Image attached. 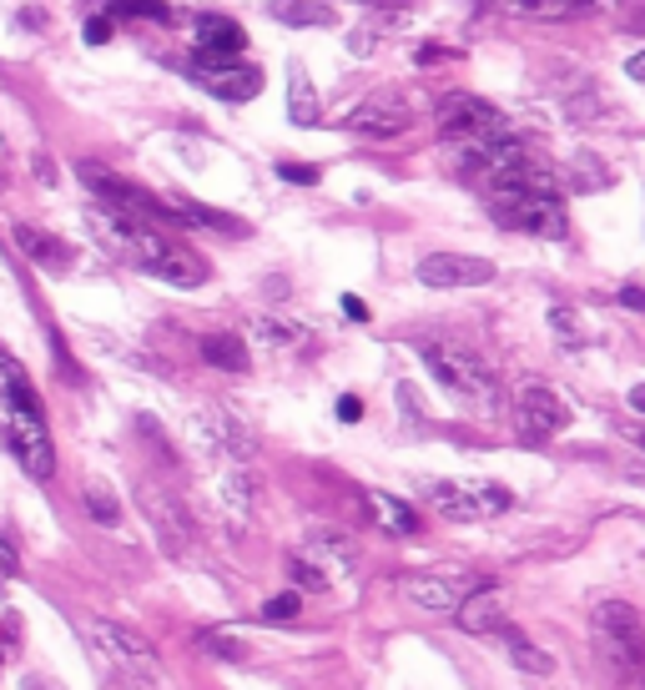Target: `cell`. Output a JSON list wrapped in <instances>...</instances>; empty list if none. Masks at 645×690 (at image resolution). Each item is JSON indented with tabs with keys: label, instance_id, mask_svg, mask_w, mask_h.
<instances>
[{
	"label": "cell",
	"instance_id": "cell-37",
	"mask_svg": "<svg viewBox=\"0 0 645 690\" xmlns=\"http://www.w3.org/2000/svg\"><path fill=\"white\" fill-rule=\"evenodd\" d=\"M348 46H354V56H369L373 51V31H354V40H348Z\"/></svg>",
	"mask_w": 645,
	"mask_h": 690
},
{
	"label": "cell",
	"instance_id": "cell-28",
	"mask_svg": "<svg viewBox=\"0 0 645 690\" xmlns=\"http://www.w3.org/2000/svg\"><path fill=\"white\" fill-rule=\"evenodd\" d=\"M81 504H86V514H92L96 524H106V530H117V524H121V504H117V495H111L106 484H86Z\"/></svg>",
	"mask_w": 645,
	"mask_h": 690
},
{
	"label": "cell",
	"instance_id": "cell-41",
	"mask_svg": "<svg viewBox=\"0 0 645 690\" xmlns=\"http://www.w3.org/2000/svg\"><path fill=\"white\" fill-rule=\"evenodd\" d=\"M631 408H635V414H645V383H635V389H631Z\"/></svg>",
	"mask_w": 645,
	"mask_h": 690
},
{
	"label": "cell",
	"instance_id": "cell-35",
	"mask_svg": "<svg viewBox=\"0 0 645 690\" xmlns=\"http://www.w3.org/2000/svg\"><path fill=\"white\" fill-rule=\"evenodd\" d=\"M338 308H343L348 318H354V323H369V308H363V298H354V293H343Z\"/></svg>",
	"mask_w": 645,
	"mask_h": 690
},
{
	"label": "cell",
	"instance_id": "cell-23",
	"mask_svg": "<svg viewBox=\"0 0 645 690\" xmlns=\"http://www.w3.org/2000/svg\"><path fill=\"white\" fill-rule=\"evenodd\" d=\"M267 15L277 26H333L338 15L323 0H267Z\"/></svg>",
	"mask_w": 645,
	"mask_h": 690
},
{
	"label": "cell",
	"instance_id": "cell-31",
	"mask_svg": "<svg viewBox=\"0 0 645 690\" xmlns=\"http://www.w3.org/2000/svg\"><path fill=\"white\" fill-rule=\"evenodd\" d=\"M298 610H303V599H298V595H277V599H267L263 610H258V620H263V626H288Z\"/></svg>",
	"mask_w": 645,
	"mask_h": 690
},
{
	"label": "cell",
	"instance_id": "cell-24",
	"mask_svg": "<svg viewBox=\"0 0 645 690\" xmlns=\"http://www.w3.org/2000/svg\"><path fill=\"white\" fill-rule=\"evenodd\" d=\"M167 207H171L177 222H198V227H212V233H232V237L248 233L238 217H227V212H217V207H202V202H192V197H171Z\"/></svg>",
	"mask_w": 645,
	"mask_h": 690
},
{
	"label": "cell",
	"instance_id": "cell-3",
	"mask_svg": "<svg viewBox=\"0 0 645 690\" xmlns=\"http://www.w3.org/2000/svg\"><path fill=\"white\" fill-rule=\"evenodd\" d=\"M76 630H81V640H86L92 661L101 665L111 680H121L127 690H167L157 651H152L136 630L117 626V620H76Z\"/></svg>",
	"mask_w": 645,
	"mask_h": 690
},
{
	"label": "cell",
	"instance_id": "cell-44",
	"mask_svg": "<svg viewBox=\"0 0 645 690\" xmlns=\"http://www.w3.org/2000/svg\"><path fill=\"white\" fill-rule=\"evenodd\" d=\"M369 5H394V0H369Z\"/></svg>",
	"mask_w": 645,
	"mask_h": 690
},
{
	"label": "cell",
	"instance_id": "cell-6",
	"mask_svg": "<svg viewBox=\"0 0 645 690\" xmlns=\"http://www.w3.org/2000/svg\"><path fill=\"white\" fill-rule=\"evenodd\" d=\"M590 635H595V651L606 655L610 670H620V676H645V626L631 605L606 599V605L590 615Z\"/></svg>",
	"mask_w": 645,
	"mask_h": 690
},
{
	"label": "cell",
	"instance_id": "cell-9",
	"mask_svg": "<svg viewBox=\"0 0 645 690\" xmlns=\"http://www.w3.org/2000/svg\"><path fill=\"white\" fill-rule=\"evenodd\" d=\"M510 121H504L500 106H489L485 96H444L439 106V136L449 146H475V142H489V136H504Z\"/></svg>",
	"mask_w": 645,
	"mask_h": 690
},
{
	"label": "cell",
	"instance_id": "cell-17",
	"mask_svg": "<svg viewBox=\"0 0 645 690\" xmlns=\"http://www.w3.org/2000/svg\"><path fill=\"white\" fill-rule=\"evenodd\" d=\"M15 248L26 252L36 267H46V273H67L71 267V248L61 242V237H51V233H40V227H26V222H15Z\"/></svg>",
	"mask_w": 645,
	"mask_h": 690
},
{
	"label": "cell",
	"instance_id": "cell-30",
	"mask_svg": "<svg viewBox=\"0 0 645 690\" xmlns=\"http://www.w3.org/2000/svg\"><path fill=\"white\" fill-rule=\"evenodd\" d=\"M202 651H212L217 661H248V645L227 630H202Z\"/></svg>",
	"mask_w": 645,
	"mask_h": 690
},
{
	"label": "cell",
	"instance_id": "cell-14",
	"mask_svg": "<svg viewBox=\"0 0 645 690\" xmlns=\"http://www.w3.org/2000/svg\"><path fill=\"white\" fill-rule=\"evenodd\" d=\"M408 106L404 102H394V96H369V102L363 106H354V111H348V121H343V127L348 131H358V136H404L408 131Z\"/></svg>",
	"mask_w": 645,
	"mask_h": 690
},
{
	"label": "cell",
	"instance_id": "cell-32",
	"mask_svg": "<svg viewBox=\"0 0 645 690\" xmlns=\"http://www.w3.org/2000/svg\"><path fill=\"white\" fill-rule=\"evenodd\" d=\"M277 177H283V182H298V187H313L318 182V167H303V162H283V167H277Z\"/></svg>",
	"mask_w": 645,
	"mask_h": 690
},
{
	"label": "cell",
	"instance_id": "cell-43",
	"mask_svg": "<svg viewBox=\"0 0 645 690\" xmlns=\"http://www.w3.org/2000/svg\"><path fill=\"white\" fill-rule=\"evenodd\" d=\"M631 439H635V443H641V449H645V429H631Z\"/></svg>",
	"mask_w": 645,
	"mask_h": 690
},
{
	"label": "cell",
	"instance_id": "cell-26",
	"mask_svg": "<svg viewBox=\"0 0 645 690\" xmlns=\"http://www.w3.org/2000/svg\"><path fill=\"white\" fill-rule=\"evenodd\" d=\"M252 338H263L267 348H298V343L308 338V328L298 323H283V318H252Z\"/></svg>",
	"mask_w": 645,
	"mask_h": 690
},
{
	"label": "cell",
	"instance_id": "cell-12",
	"mask_svg": "<svg viewBox=\"0 0 645 690\" xmlns=\"http://www.w3.org/2000/svg\"><path fill=\"white\" fill-rule=\"evenodd\" d=\"M198 439L207 443L212 454H227V459H238V464H248V459L258 454V433H252L232 408H202Z\"/></svg>",
	"mask_w": 645,
	"mask_h": 690
},
{
	"label": "cell",
	"instance_id": "cell-42",
	"mask_svg": "<svg viewBox=\"0 0 645 690\" xmlns=\"http://www.w3.org/2000/svg\"><path fill=\"white\" fill-rule=\"evenodd\" d=\"M0 615H5V570H0Z\"/></svg>",
	"mask_w": 645,
	"mask_h": 690
},
{
	"label": "cell",
	"instance_id": "cell-36",
	"mask_svg": "<svg viewBox=\"0 0 645 690\" xmlns=\"http://www.w3.org/2000/svg\"><path fill=\"white\" fill-rule=\"evenodd\" d=\"M620 302L635 308V313H645V287H620Z\"/></svg>",
	"mask_w": 645,
	"mask_h": 690
},
{
	"label": "cell",
	"instance_id": "cell-10",
	"mask_svg": "<svg viewBox=\"0 0 645 690\" xmlns=\"http://www.w3.org/2000/svg\"><path fill=\"white\" fill-rule=\"evenodd\" d=\"M187 76L198 81L202 92H212L217 102H252L263 92V66L248 61H217V56H192L187 61Z\"/></svg>",
	"mask_w": 645,
	"mask_h": 690
},
{
	"label": "cell",
	"instance_id": "cell-20",
	"mask_svg": "<svg viewBox=\"0 0 645 690\" xmlns=\"http://www.w3.org/2000/svg\"><path fill=\"white\" fill-rule=\"evenodd\" d=\"M504 15H529V21H565V15L590 11L595 0H485Z\"/></svg>",
	"mask_w": 645,
	"mask_h": 690
},
{
	"label": "cell",
	"instance_id": "cell-18",
	"mask_svg": "<svg viewBox=\"0 0 645 690\" xmlns=\"http://www.w3.org/2000/svg\"><path fill=\"white\" fill-rule=\"evenodd\" d=\"M363 504H369V520L379 524L383 534H398V539H404V534H414V530H419V514H414V509H408L398 495H383V489H369V495H363Z\"/></svg>",
	"mask_w": 645,
	"mask_h": 690
},
{
	"label": "cell",
	"instance_id": "cell-1",
	"mask_svg": "<svg viewBox=\"0 0 645 690\" xmlns=\"http://www.w3.org/2000/svg\"><path fill=\"white\" fill-rule=\"evenodd\" d=\"M479 192H485V207L500 227H514V233H529V237H565L570 233L565 202H560V182H554V171L545 167L535 152H525L519 162L494 171L489 182H479Z\"/></svg>",
	"mask_w": 645,
	"mask_h": 690
},
{
	"label": "cell",
	"instance_id": "cell-5",
	"mask_svg": "<svg viewBox=\"0 0 645 690\" xmlns=\"http://www.w3.org/2000/svg\"><path fill=\"white\" fill-rule=\"evenodd\" d=\"M423 499L449 524H485L514 509V495L494 479H429L423 484Z\"/></svg>",
	"mask_w": 645,
	"mask_h": 690
},
{
	"label": "cell",
	"instance_id": "cell-38",
	"mask_svg": "<svg viewBox=\"0 0 645 690\" xmlns=\"http://www.w3.org/2000/svg\"><path fill=\"white\" fill-rule=\"evenodd\" d=\"M21 690H67V686H56V680H46V676H26Z\"/></svg>",
	"mask_w": 645,
	"mask_h": 690
},
{
	"label": "cell",
	"instance_id": "cell-29",
	"mask_svg": "<svg viewBox=\"0 0 645 690\" xmlns=\"http://www.w3.org/2000/svg\"><path fill=\"white\" fill-rule=\"evenodd\" d=\"M550 328H554V338H560V348H585V318L575 313V308H550Z\"/></svg>",
	"mask_w": 645,
	"mask_h": 690
},
{
	"label": "cell",
	"instance_id": "cell-25",
	"mask_svg": "<svg viewBox=\"0 0 645 690\" xmlns=\"http://www.w3.org/2000/svg\"><path fill=\"white\" fill-rule=\"evenodd\" d=\"M202 358H207L212 368H223V373H248V364H252L238 333H207V338H202Z\"/></svg>",
	"mask_w": 645,
	"mask_h": 690
},
{
	"label": "cell",
	"instance_id": "cell-4",
	"mask_svg": "<svg viewBox=\"0 0 645 690\" xmlns=\"http://www.w3.org/2000/svg\"><path fill=\"white\" fill-rule=\"evenodd\" d=\"M419 358L454 398H469V404H494L500 398V383H494L489 364L475 348L449 343V338H429V343H419Z\"/></svg>",
	"mask_w": 645,
	"mask_h": 690
},
{
	"label": "cell",
	"instance_id": "cell-8",
	"mask_svg": "<svg viewBox=\"0 0 645 690\" xmlns=\"http://www.w3.org/2000/svg\"><path fill=\"white\" fill-rule=\"evenodd\" d=\"M479 585H485L479 574L454 570V564H439V570L404 574V580H398V595H404V605H414V610H423V615H454Z\"/></svg>",
	"mask_w": 645,
	"mask_h": 690
},
{
	"label": "cell",
	"instance_id": "cell-19",
	"mask_svg": "<svg viewBox=\"0 0 645 690\" xmlns=\"http://www.w3.org/2000/svg\"><path fill=\"white\" fill-rule=\"evenodd\" d=\"M318 92H313V76H308L303 61L288 66V121L292 127H318Z\"/></svg>",
	"mask_w": 645,
	"mask_h": 690
},
{
	"label": "cell",
	"instance_id": "cell-21",
	"mask_svg": "<svg viewBox=\"0 0 645 690\" xmlns=\"http://www.w3.org/2000/svg\"><path fill=\"white\" fill-rule=\"evenodd\" d=\"M217 504H223V514L242 530L248 514H252V474L248 469H227L223 479H217Z\"/></svg>",
	"mask_w": 645,
	"mask_h": 690
},
{
	"label": "cell",
	"instance_id": "cell-40",
	"mask_svg": "<svg viewBox=\"0 0 645 690\" xmlns=\"http://www.w3.org/2000/svg\"><path fill=\"white\" fill-rule=\"evenodd\" d=\"M625 76H631V81H645V51H641V56H631V61H625Z\"/></svg>",
	"mask_w": 645,
	"mask_h": 690
},
{
	"label": "cell",
	"instance_id": "cell-16",
	"mask_svg": "<svg viewBox=\"0 0 645 690\" xmlns=\"http://www.w3.org/2000/svg\"><path fill=\"white\" fill-rule=\"evenodd\" d=\"M454 626H459L464 635H500V630H504V599H500V590L485 580V585H479L475 595H469L459 610H454Z\"/></svg>",
	"mask_w": 645,
	"mask_h": 690
},
{
	"label": "cell",
	"instance_id": "cell-2",
	"mask_svg": "<svg viewBox=\"0 0 645 690\" xmlns=\"http://www.w3.org/2000/svg\"><path fill=\"white\" fill-rule=\"evenodd\" d=\"M0 433H5V449L31 479H51L56 443L51 429H46V408H40V393L31 389L26 368L15 364L11 353H0Z\"/></svg>",
	"mask_w": 645,
	"mask_h": 690
},
{
	"label": "cell",
	"instance_id": "cell-7",
	"mask_svg": "<svg viewBox=\"0 0 645 690\" xmlns=\"http://www.w3.org/2000/svg\"><path fill=\"white\" fill-rule=\"evenodd\" d=\"M358 570V549L354 539H343V534H308L303 549L288 560V574L298 580L303 590H333L338 580H354Z\"/></svg>",
	"mask_w": 645,
	"mask_h": 690
},
{
	"label": "cell",
	"instance_id": "cell-27",
	"mask_svg": "<svg viewBox=\"0 0 645 690\" xmlns=\"http://www.w3.org/2000/svg\"><path fill=\"white\" fill-rule=\"evenodd\" d=\"M101 15H136V21H171V5L167 0H96Z\"/></svg>",
	"mask_w": 645,
	"mask_h": 690
},
{
	"label": "cell",
	"instance_id": "cell-34",
	"mask_svg": "<svg viewBox=\"0 0 645 690\" xmlns=\"http://www.w3.org/2000/svg\"><path fill=\"white\" fill-rule=\"evenodd\" d=\"M338 418H343V424H358V418H363V404H358L354 393H343V398H338Z\"/></svg>",
	"mask_w": 645,
	"mask_h": 690
},
{
	"label": "cell",
	"instance_id": "cell-13",
	"mask_svg": "<svg viewBox=\"0 0 645 690\" xmlns=\"http://www.w3.org/2000/svg\"><path fill=\"white\" fill-rule=\"evenodd\" d=\"M423 287H485L494 283V262L489 258H464V252H429L419 262Z\"/></svg>",
	"mask_w": 645,
	"mask_h": 690
},
{
	"label": "cell",
	"instance_id": "cell-22",
	"mask_svg": "<svg viewBox=\"0 0 645 690\" xmlns=\"http://www.w3.org/2000/svg\"><path fill=\"white\" fill-rule=\"evenodd\" d=\"M500 640H504V655H510L514 670H525V676H550V670H554V655H545L540 645H535V640L519 635L514 626H504V630H500Z\"/></svg>",
	"mask_w": 645,
	"mask_h": 690
},
{
	"label": "cell",
	"instance_id": "cell-39",
	"mask_svg": "<svg viewBox=\"0 0 645 690\" xmlns=\"http://www.w3.org/2000/svg\"><path fill=\"white\" fill-rule=\"evenodd\" d=\"M21 21H26V31H40V26H46V11H36V5H26V11H21Z\"/></svg>",
	"mask_w": 645,
	"mask_h": 690
},
{
	"label": "cell",
	"instance_id": "cell-15",
	"mask_svg": "<svg viewBox=\"0 0 645 690\" xmlns=\"http://www.w3.org/2000/svg\"><path fill=\"white\" fill-rule=\"evenodd\" d=\"M192 46L198 56H217V61H238L248 36H242L238 21H227V15H198L192 21Z\"/></svg>",
	"mask_w": 645,
	"mask_h": 690
},
{
	"label": "cell",
	"instance_id": "cell-11",
	"mask_svg": "<svg viewBox=\"0 0 645 690\" xmlns=\"http://www.w3.org/2000/svg\"><path fill=\"white\" fill-rule=\"evenodd\" d=\"M514 424H519V433L529 443H545L570 429V404L550 383H525V389L514 393Z\"/></svg>",
	"mask_w": 645,
	"mask_h": 690
},
{
	"label": "cell",
	"instance_id": "cell-33",
	"mask_svg": "<svg viewBox=\"0 0 645 690\" xmlns=\"http://www.w3.org/2000/svg\"><path fill=\"white\" fill-rule=\"evenodd\" d=\"M81 40H86V46H106V40H111V21H106V15H92L86 31H81Z\"/></svg>",
	"mask_w": 645,
	"mask_h": 690
}]
</instances>
